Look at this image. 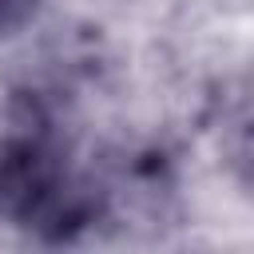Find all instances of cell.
<instances>
[{
  "label": "cell",
  "mask_w": 254,
  "mask_h": 254,
  "mask_svg": "<svg viewBox=\"0 0 254 254\" xmlns=\"http://www.w3.org/2000/svg\"><path fill=\"white\" fill-rule=\"evenodd\" d=\"M32 8H36V0H0V32L16 28Z\"/></svg>",
  "instance_id": "3"
},
{
  "label": "cell",
  "mask_w": 254,
  "mask_h": 254,
  "mask_svg": "<svg viewBox=\"0 0 254 254\" xmlns=\"http://www.w3.org/2000/svg\"><path fill=\"white\" fill-rule=\"evenodd\" d=\"M64 183V167L44 131H12L0 139V218L32 222Z\"/></svg>",
  "instance_id": "1"
},
{
  "label": "cell",
  "mask_w": 254,
  "mask_h": 254,
  "mask_svg": "<svg viewBox=\"0 0 254 254\" xmlns=\"http://www.w3.org/2000/svg\"><path fill=\"white\" fill-rule=\"evenodd\" d=\"M230 163L254 183V103L234 119V127H230Z\"/></svg>",
  "instance_id": "2"
}]
</instances>
